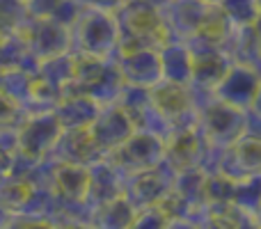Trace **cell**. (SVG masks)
I'll return each instance as SVG.
<instances>
[{
  "instance_id": "16",
  "label": "cell",
  "mask_w": 261,
  "mask_h": 229,
  "mask_svg": "<svg viewBox=\"0 0 261 229\" xmlns=\"http://www.w3.org/2000/svg\"><path fill=\"white\" fill-rule=\"evenodd\" d=\"M87 165H76V163H55L53 176H50V188L55 190L64 204V218H69L71 207H81L87 195Z\"/></svg>"
},
{
  "instance_id": "25",
  "label": "cell",
  "mask_w": 261,
  "mask_h": 229,
  "mask_svg": "<svg viewBox=\"0 0 261 229\" xmlns=\"http://www.w3.org/2000/svg\"><path fill=\"white\" fill-rule=\"evenodd\" d=\"M30 195V184L21 176L5 174L0 176V207H5L9 213H18Z\"/></svg>"
},
{
  "instance_id": "19",
  "label": "cell",
  "mask_w": 261,
  "mask_h": 229,
  "mask_svg": "<svg viewBox=\"0 0 261 229\" xmlns=\"http://www.w3.org/2000/svg\"><path fill=\"white\" fill-rule=\"evenodd\" d=\"M158 60H161V81L179 83L188 85L190 83V50L186 41L170 39L163 48H158Z\"/></svg>"
},
{
  "instance_id": "26",
  "label": "cell",
  "mask_w": 261,
  "mask_h": 229,
  "mask_svg": "<svg viewBox=\"0 0 261 229\" xmlns=\"http://www.w3.org/2000/svg\"><path fill=\"white\" fill-rule=\"evenodd\" d=\"M231 207L241 213L257 216L259 209V174L245 176V179L234 184V195H231Z\"/></svg>"
},
{
  "instance_id": "13",
  "label": "cell",
  "mask_w": 261,
  "mask_h": 229,
  "mask_svg": "<svg viewBox=\"0 0 261 229\" xmlns=\"http://www.w3.org/2000/svg\"><path fill=\"white\" fill-rule=\"evenodd\" d=\"M119 76H122L124 85L133 87H153L161 81V60H158V50L153 48H140L128 50V53L115 55Z\"/></svg>"
},
{
  "instance_id": "20",
  "label": "cell",
  "mask_w": 261,
  "mask_h": 229,
  "mask_svg": "<svg viewBox=\"0 0 261 229\" xmlns=\"http://www.w3.org/2000/svg\"><path fill=\"white\" fill-rule=\"evenodd\" d=\"M225 55L229 62L245 64V67L259 69V35L257 26H234L229 39L225 44Z\"/></svg>"
},
{
  "instance_id": "29",
  "label": "cell",
  "mask_w": 261,
  "mask_h": 229,
  "mask_svg": "<svg viewBox=\"0 0 261 229\" xmlns=\"http://www.w3.org/2000/svg\"><path fill=\"white\" fill-rule=\"evenodd\" d=\"M165 222H167V216L153 204V207H147V209H138L128 229H163Z\"/></svg>"
},
{
  "instance_id": "2",
  "label": "cell",
  "mask_w": 261,
  "mask_h": 229,
  "mask_svg": "<svg viewBox=\"0 0 261 229\" xmlns=\"http://www.w3.org/2000/svg\"><path fill=\"white\" fill-rule=\"evenodd\" d=\"M117 37L113 12L81 7L78 16L69 26V53L83 58H115Z\"/></svg>"
},
{
  "instance_id": "12",
  "label": "cell",
  "mask_w": 261,
  "mask_h": 229,
  "mask_svg": "<svg viewBox=\"0 0 261 229\" xmlns=\"http://www.w3.org/2000/svg\"><path fill=\"white\" fill-rule=\"evenodd\" d=\"M206 144L208 142L199 133L197 126H193V129H176L163 140V161L174 172L197 167Z\"/></svg>"
},
{
  "instance_id": "4",
  "label": "cell",
  "mask_w": 261,
  "mask_h": 229,
  "mask_svg": "<svg viewBox=\"0 0 261 229\" xmlns=\"http://www.w3.org/2000/svg\"><path fill=\"white\" fill-rule=\"evenodd\" d=\"M122 176H130L158 165L163 161V138L147 131H133L119 147L106 154Z\"/></svg>"
},
{
  "instance_id": "10",
  "label": "cell",
  "mask_w": 261,
  "mask_h": 229,
  "mask_svg": "<svg viewBox=\"0 0 261 229\" xmlns=\"http://www.w3.org/2000/svg\"><path fill=\"white\" fill-rule=\"evenodd\" d=\"M261 167V144L259 138L252 135H241L236 142L227 144L218 154L216 172L229 176L231 181H241L245 176L259 174Z\"/></svg>"
},
{
  "instance_id": "34",
  "label": "cell",
  "mask_w": 261,
  "mask_h": 229,
  "mask_svg": "<svg viewBox=\"0 0 261 229\" xmlns=\"http://www.w3.org/2000/svg\"><path fill=\"white\" fill-rule=\"evenodd\" d=\"M163 229H199V227H197V222L190 220V218H167Z\"/></svg>"
},
{
  "instance_id": "23",
  "label": "cell",
  "mask_w": 261,
  "mask_h": 229,
  "mask_svg": "<svg viewBox=\"0 0 261 229\" xmlns=\"http://www.w3.org/2000/svg\"><path fill=\"white\" fill-rule=\"evenodd\" d=\"M231 30H234V26H231V21L225 16V12H222L218 5H208L206 12H204L202 23H199L197 32H195L193 37L216 46V48H225Z\"/></svg>"
},
{
  "instance_id": "5",
  "label": "cell",
  "mask_w": 261,
  "mask_h": 229,
  "mask_svg": "<svg viewBox=\"0 0 261 229\" xmlns=\"http://www.w3.org/2000/svg\"><path fill=\"white\" fill-rule=\"evenodd\" d=\"M149 104L165 117L172 131L197 126V108L188 85L158 81L153 87H149Z\"/></svg>"
},
{
  "instance_id": "33",
  "label": "cell",
  "mask_w": 261,
  "mask_h": 229,
  "mask_svg": "<svg viewBox=\"0 0 261 229\" xmlns=\"http://www.w3.org/2000/svg\"><path fill=\"white\" fill-rule=\"evenodd\" d=\"M73 3H78L81 7H94V9H103V12H115V9H119L124 3H128V0H73Z\"/></svg>"
},
{
  "instance_id": "35",
  "label": "cell",
  "mask_w": 261,
  "mask_h": 229,
  "mask_svg": "<svg viewBox=\"0 0 261 229\" xmlns=\"http://www.w3.org/2000/svg\"><path fill=\"white\" fill-rule=\"evenodd\" d=\"M234 229H259L257 225V216H248V213H241L239 220H236Z\"/></svg>"
},
{
  "instance_id": "17",
  "label": "cell",
  "mask_w": 261,
  "mask_h": 229,
  "mask_svg": "<svg viewBox=\"0 0 261 229\" xmlns=\"http://www.w3.org/2000/svg\"><path fill=\"white\" fill-rule=\"evenodd\" d=\"M87 176H90V179H87V195H85V202L83 204H85L90 211L94 207H99V204L122 195L124 176L119 174L117 167L106 156H101L99 161L87 165Z\"/></svg>"
},
{
  "instance_id": "30",
  "label": "cell",
  "mask_w": 261,
  "mask_h": 229,
  "mask_svg": "<svg viewBox=\"0 0 261 229\" xmlns=\"http://www.w3.org/2000/svg\"><path fill=\"white\" fill-rule=\"evenodd\" d=\"M23 108L9 101L7 96L0 94V129H16L18 121L23 119Z\"/></svg>"
},
{
  "instance_id": "11",
  "label": "cell",
  "mask_w": 261,
  "mask_h": 229,
  "mask_svg": "<svg viewBox=\"0 0 261 229\" xmlns=\"http://www.w3.org/2000/svg\"><path fill=\"white\" fill-rule=\"evenodd\" d=\"M87 131H90L94 144L99 147V151L106 156L133 133L135 126L130 121V117L117 104H108L99 108V113H96L94 121L87 126Z\"/></svg>"
},
{
  "instance_id": "14",
  "label": "cell",
  "mask_w": 261,
  "mask_h": 229,
  "mask_svg": "<svg viewBox=\"0 0 261 229\" xmlns=\"http://www.w3.org/2000/svg\"><path fill=\"white\" fill-rule=\"evenodd\" d=\"M48 156L55 163H76V165H90L99 161L103 154L94 144L87 129H62L50 147Z\"/></svg>"
},
{
  "instance_id": "6",
  "label": "cell",
  "mask_w": 261,
  "mask_h": 229,
  "mask_svg": "<svg viewBox=\"0 0 261 229\" xmlns=\"http://www.w3.org/2000/svg\"><path fill=\"white\" fill-rule=\"evenodd\" d=\"M18 35L25 41L30 55L41 62V60L55 58V55L69 53V28L53 18H25Z\"/></svg>"
},
{
  "instance_id": "18",
  "label": "cell",
  "mask_w": 261,
  "mask_h": 229,
  "mask_svg": "<svg viewBox=\"0 0 261 229\" xmlns=\"http://www.w3.org/2000/svg\"><path fill=\"white\" fill-rule=\"evenodd\" d=\"M99 108L101 106L87 94L67 90L62 92V96L58 99V104L53 106L50 113L55 115L60 129H87L94 121Z\"/></svg>"
},
{
  "instance_id": "28",
  "label": "cell",
  "mask_w": 261,
  "mask_h": 229,
  "mask_svg": "<svg viewBox=\"0 0 261 229\" xmlns=\"http://www.w3.org/2000/svg\"><path fill=\"white\" fill-rule=\"evenodd\" d=\"M28 12L23 0H0V35L18 32Z\"/></svg>"
},
{
  "instance_id": "1",
  "label": "cell",
  "mask_w": 261,
  "mask_h": 229,
  "mask_svg": "<svg viewBox=\"0 0 261 229\" xmlns=\"http://www.w3.org/2000/svg\"><path fill=\"white\" fill-rule=\"evenodd\" d=\"M117 23V55L140 48H163L172 39L165 23L161 18V12L156 7L128 0L119 9L113 12Z\"/></svg>"
},
{
  "instance_id": "9",
  "label": "cell",
  "mask_w": 261,
  "mask_h": 229,
  "mask_svg": "<svg viewBox=\"0 0 261 229\" xmlns=\"http://www.w3.org/2000/svg\"><path fill=\"white\" fill-rule=\"evenodd\" d=\"M60 124L53 113H30L23 115V119L16 126L18 151L30 158L48 156L50 147L55 144L60 135Z\"/></svg>"
},
{
  "instance_id": "3",
  "label": "cell",
  "mask_w": 261,
  "mask_h": 229,
  "mask_svg": "<svg viewBox=\"0 0 261 229\" xmlns=\"http://www.w3.org/2000/svg\"><path fill=\"white\" fill-rule=\"evenodd\" d=\"M197 129L211 147H227L245 135V110L206 96L197 104Z\"/></svg>"
},
{
  "instance_id": "31",
  "label": "cell",
  "mask_w": 261,
  "mask_h": 229,
  "mask_svg": "<svg viewBox=\"0 0 261 229\" xmlns=\"http://www.w3.org/2000/svg\"><path fill=\"white\" fill-rule=\"evenodd\" d=\"M62 0H25V12L30 18H48Z\"/></svg>"
},
{
  "instance_id": "32",
  "label": "cell",
  "mask_w": 261,
  "mask_h": 229,
  "mask_svg": "<svg viewBox=\"0 0 261 229\" xmlns=\"http://www.w3.org/2000/svg\"><path fill=\"white\" fill-rule=\"evenodd\" d=\"M78 9H81L78 3H73V0H62V3L58 5V9H55L48 18H53V21H58V23H62V26L69 28L73 23V18L78 16Z\"/></svg>"
},
{
  "instance_id": "36",
  "label": "cell",
  "mask_w": 261,
  "mask_h": 229,
  "mask_svg": "<svg viewBox=\"0 0 261 229\" xmlns=\"http://www.w3.org/2000/svg\"><path fill=\"white\" fill-rule=\"evenodd\" d=\"M12 216H14V213H9L5 207H0V229H5V227H7V222L12 220Z\"/></svg>"
},
{
  "instance_id": "8",
  "label": "cell",
  "mask_w": 261,
  "mask_h": 229,
  "mask_svg": "<svg viewBox=\"0 0 261 229\" xmlns=\"http://www.w3.org/2000/svg\"><path fill=\"white\" fill-rule=\"evenodd\" d=\"M211 96L239 110L250 108L259 101V69L231 62L227 67L225 76L211 90Z\"/></svg>"
},
{
  "instance_id": "40",
  "label": "cell",
  "mask_w": 261,
  "mask_h": 229,
  "mask_svg": "<svg viewBox=\"0 0 261 229\" xmlns=\"http://www.w3.org/2000/svg\"><path fill=\"white\" fill-rule=\"evenodd\" d=\"M23 3H25V0H23Z\"/></svg>"
},
{
  "instance_id": "38",
  "label": "cell",
  "mask_w": 261,
  "mask_h": 229,
  "mask_svg": "<svg viewBox=\"0 0 261 229\" xmlns=\"http://www.w3.org/2000/svg\"><path fill=\"white\" fill-rule=\"evenodd\" d=\"M202 3H204V5H218L220 0H202Z\"/></svg>"
},
{
  "instance_id": "39",
  "label": "cell",
  "mask_w": 261,
  "mask_h": 229,
  "mask_svg": "<svg viewBox=\"0 0 261 229\" xmlns=\"http://www.w3.org/2000/svg\"><path fill=\"white\" fill-rule=\"evenodd\" d=\"M3 37H5V35H0V41H3Z\"/></svg>"
},
{
  "instance_id": "15",
  "label": "cell",
  "mask_w": 261,
  "mask_h": 229,
  "mask_svg": "<svg viewBox=\"0 0 261 229\" xmlns=\"http://www.w3.org/2000/svg\"><path fill=\"white\" fill-rule=\"evenodd\" d=\"M206 7L202 0H167L158 12L172 39L186 41L197 32Z\"/></svg>"
},
{
  "instance_id": "21",
  "label": "cell",
  "mask_w": 261,
  "mask_h": 229,
  "mask_svg": "<svg viewBox=\"0 0 261 229\" xmlns=\"http://www.w3.org/2000/svg\"><path fill=\"white\" fill-rule=\"evenodd\" d=\"M133 216L135 209L128 204V199L124 195H117V197L92 209L87 225L90 229H128Z\"/></svg>"
},
{
  "instance_id": "7",
  "label": "cell",
  "mask_w": 261,
  "mask_h": 229,
  "mask_svg": "<svg viewBox=\"0 0 261 229\" xmlns=\"http://www.w3.org/2000/svg\"><path fill=\"white\" fill-rule=\"evenodd\" d=\"M172 176H174V170H172L165 161H161L158 165L149 167V170H144V172L124 176L122 195L128 199V204L135 211H138V209L153 207V204L161 202V197L170 190Z\"/></svg>"
},
{
  "instance_id": "22",
  "label": "cell",
  "mask_w": 261,
  "mask_h": 229,
  "mask_svg": "<svg viewBox=\"0 0 261 229\" xmlns=\"http://www.w3.org/2000/svg\"><path fill=\"white\" fill-rule=\"evenodd\" d=\"M73 71H76V58H73V53H62V55H55V58L41 60L39 67H37L35 78L44 81L46 85L55 87V90L64 92L71 85Z\"/></svg>"
},
{
  "instance_id": "27",
  "label": "cell",
  "mask_w": 261,
  "mask_h": 229,
  "mask_svg": "<svg viewBox=\"0 0 261 229\" xmlns=\"http://www.w3.org/2000/svg\"><path fill=\"white\" fill-rule=\"evenodd\" d=\"M218 7L231 26H257L259 21V0H220Z\"/></svg>"
},
{
  "instance_id": "24",
  "label": "cell",
  "mask_w": 261,
  "mask_h": 229,
  "mask_svg": "<svg viewBox=\"0 0 261 229\" xmlns=\"http://www.w3.org/2000/svg\"><path fill=\"white\" fill-rule=\"evenodd\" d=\"M32 78L35 76L23 69H0V94L23 108L32 90Z\"/></svg>"
},
{
  "instance_id": "37",
  "label": "cell",
  "mask_w": 261,
  "mask_h": 229,
  "mask_svg": "<svg viewBox=\"0 0 261 229\" xmlns=\"http://www.w3.org/2000/svg\"><path fill=\"white\" fill-rule=\"evenodd\" d=\"M140 3H144V5H149V7H156V9H161L163 5L167 3V0H140Z\"/></svg>"
}]
</instances>
